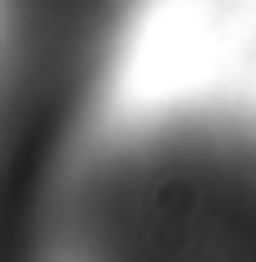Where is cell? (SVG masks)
<instances>
[{
	"label": "cell",
	"instance_id": "1",
	"mask_svg": "<svg viewBox=\"0 0 256 262\" xmlns=\"http://www.w3.org/2000/svg\"><path fill=\"white\" fill-rule=\"evenodd\" d=\"M55 262H256V115L93 131L55 196Z\"/></svg>",
	"mask_w": 256,
	"mask_h": 262
},
{
	"label": "cell",
	"instance_id": "2",
	"mask_svg": "<svg viewBox=\"0 0 256 262\" xmlns=\"http://www.w3.org/2000/svg\"><path fill=\"white\" fill-rule=\"evenodd\" d=\"M142 0H0V60L109 77Z\"/></svg>",
	"mask_w": 256,
	"mask_h": 262
}]
</instances>
